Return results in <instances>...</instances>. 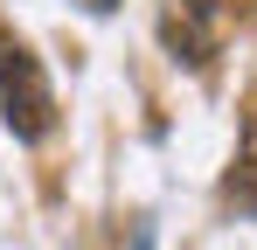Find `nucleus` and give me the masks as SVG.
I'll list each match as a JSON object with an SVG mask.
<instances>
[{"mask_svg": "<svg viewBox=\"0 0 257 250\" xmlns=\"http://www.w3.org/2000/svg\"><path fill=\"white\" fill-rule=\"evenodd\" d=\"M222 202L236 215H257V97L243 104V125H236V153H229V174H222Z\"/></svg>", "mask_w": 257, "mask_h": 250, "instance_id": "nucleus-2", "label": "nucleus"}, {"mask_svg": "<svg viewBox=\"0 0 257 250\" xmlns=\"http://www.w3.org/2000/svg\"><path fill=\"white\" fill-rule=\"evenodd\" d=\"M0 118L21 146H42L56 132V83L28 49V35H14V21H0Z\"/></svg>", "mask_w": 257, "mask_h": 250, "instance_id": "nucleus-1", "label": "nucleus"}, {"mask_svg": "<svg viewBox=\"0 0 257 250\" xmlns=\"http://www.w3.org/2000/svg\"><path fill=\"white\" fill-rule=\"evenodd\" d=\"M84 7H90V14H111V7H118V0H84Z\"/></svg>", "mask_w": 257, "mask_h": 250, "instance_id": "nucleus-4", "label": "nucleus"}, {"mask_svg": "<svg viewBox=\"0 0 257 250\" xmlns=\"http://www.w3.org/2000/svg\"><path fill=\"white\" fill-rule=\"evenodd\" d=\"M229 7H236V0H188V21H195V28H202V21H222V14H229Z\"/></svg>", "mask_w": 257, "mask_h": 250, "instance_id": "nucleus-3", "label": "nucleus"}]
</instances>
